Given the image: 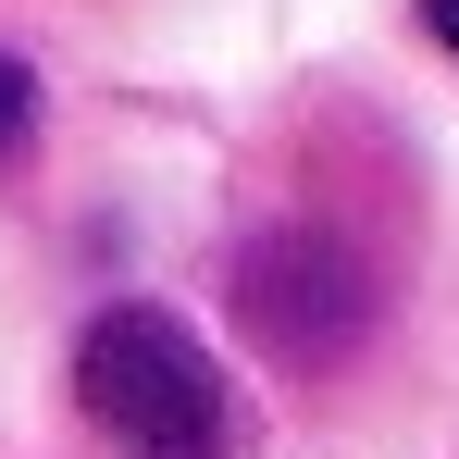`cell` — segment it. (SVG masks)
<instances>
[{
  "label": "cell",
  "mask_w": 459,
  "mask_h": 459,
  "mask_svg": "<svg viewBox=\"0 0 459 459\" xmlns=\"http://www.w3.org/2000/svg\"><path fill=\"white\" fill-rule=\"evenodd\" d=\"M75 397L125 459H236V397L174 310H100L75 348Z\"/></svg>",
  "instance_id": "6da1fadb"
},
{
  "label": "cell",
  "mask_w": 459,
  "mask_h": 459,
  "mask_svg": "<svg viewBox=\"0 0 459 459\" xmlns=\"http://www.w3.org/2000/svg\"><path fill=\"white\" fill-rule=\"evenodd\" d=\"M224 299H236L248 348H261L273 373H335V360L373 335V273L348 261V236H323V224H261L236 248Z\"/></svg>",
  "instance_id": "7a4b0ae2"
},
{
  "label": "cell",
  "mask_w": 459,
  "mask_h": 459,
  "mask_svg": "<svg viewBox=\"0 0 459 459\" xmlns=\"http://www.w3.org/2000/svg\"><path fill=\"white\" fill-rule=\"evenodd\" d=\"M25 150H38V75H25V63L0 50V174H13Z\"/></svg>",
  "instance_id": "3957f363"
},
{
  "label": "cell",
  "mask_w": 459,
  "mask_h": 459,
  "mask_svg": "<svg viewBox=\"0 0 459 459\" xmlns=\"http://www.w3.org/2000/svg\"><path fill=\"white\" fill-rule=\"evenodd\" d=\"M422 25H435V50H459V0H422Z\"/></svg>",
  "instance_id": "277c9868"
}]
</instances>
